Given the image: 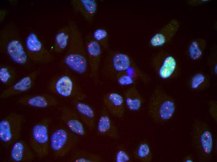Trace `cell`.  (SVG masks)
<instances>
[{"label":"cell","mask_w":217,"mask_h":162,"mask_svg":"<svg viewBox=\"0 0 217 162\" xmlns=\"http://www.w3.org/2000/svg\"><path fill=\"white\" fill-rule=\"evenodd\" d=\"M17 73L13 67L6 64L0 66V81L7 87L13 84L16 81Z\"/></svg>","instance_id":"29"},{"label":"cell","mask_w":217,"mask_h":162,"mask_svg":"<svg viewBox=\"0 0 217 162\" xmlns=\"http://www.w3.org/2000/svg\"><path fill=\"white\" fill-rule=\"evenodd\" d=\"M0 51L14 63L30 69L31 62L27 54L17 28L12 23L6 25L0 31Z\"/></svg>","instance_id":"2"},{"label":"cell","mask_w":217,"mask_h":162,"mask_svg":"<svg viewBox=\"0 0 217 162\" xmlns=\"http://www.w3.org/2000/svg\"><path fill=\"white\" fill-rule=\"evenodd\" d=\"M151 64L155 73L162 79H173L179 75L177 60L167 51L161 50L156 53L152 56Z\"/></svg>","instance_id":"6"},{"label":"cell","mask_w":217,"mask_h":162,"mask_svg":"<svg viewBox=\"0 0 217 162\" xmlns=\"http://www.w3.org/2000/svg\"><path fill=\"white\" fill-rule=\"evenodd\" d=\"M71 35L69 23L60 29L56 33L53 45L54 51L61 53L66 50L69 43Z\"/></svg>","instance_id":"25"},{"label":"cell","mask_w":217,"mask_h":162,"mask_svg":"<svg viewBox=\"0 0 217 162\" xmlns=\"http://www.w3.org/2000/svg\"><path fill=\"white\" fill-rule=\"evenodd\" d=\"M210 83L209 75L203 72H198L189 77L186 82V85L190 90L200 92L208 88Z\"/></svg>","instance_id":"24"},{"label":"cell","mask_w":217,"mask_h":162,"mask_svg":"<svg viewBox=\"0 0 217 162\" xmlns=\"http://www.w3.org/2000/svg\"><path fill=\"white\" fill-rule=\"evenodd\" d=\"M28 56L31 62L40 64H47L55 59L53 55L44 45L37 35L31 32L27 36L25 44Z\"/></svg>","instance_id":"11"},{"label":"cell","mask_w":217,"mask_h":162,"mask_svg":"<svg viewBox=\"0 0 217 162\" xmlns=\"http://www.w3.org/2000/svg\"><path fill=\"white\" fill-rule=\"evenodd\" d=\"M7 11L5 9H0V22H2L5 18L6 14Z\"/></svg>","instance_id":"36"},{"label":"cell","mask_w":217,"mask_h":162,"mask_svg":"<svg viewBox=\"0 0 217 162\" xmlns=\"http://www.w3.org/2000/svg\"><path fill=\"white\" fill-rule=\"evenodd\" d=\"M206 46V41L204 39L200 38L193 40L187 48L188 57L193 61L199 60L203 56Z\"/></svg>","instance_id":"27"},{"label":"cell","mask_w":217,"mask_h":162,"mask_svg":"<svg viewBox=\"0 0 217 162\" xmlns=\"http://www.w3.org/2000/svg\"><path fill=\"white\" fill-rule=\"evenodd\" d=\"M40 72V69L35 70L16 81L1 92L0 98H7L29 90L33 86Z\"/></svg>","instance_id":"13"},{"label":"cell","mask_w":217,"mask_h":162,"mask_svg":"<svg viewBox=\"0 0 217 162\" xmlns=\"http://www.w3.org/2000/svg\"><path fill=\"white\" fill-rule=\"evenodd\" d=\"M134 64L131 58L127 54L109 50L103 61L102 74L107 79H114L117 74L127 70Z\"/></svg>","instance_id":"7"},{"label":"cell","mask_w":217,"mask_h":162,"mask_svg":"<svg viewBox=\"0 0 217 162\" xmlns=\"http://www.w3.org/2000/svg\"><path fill=\"white\" fill-rule=\"evenodd\" d=\"M191 144L200 162H210L214 151V140L210 127L198 118L193 121L190 131Z\"/></svg>","instance_id":"3"},{"label":"cell","mask_w":217,"mask_h":162,"mask_svg":"<svg viewBox=\"0 0 217 162\" xmlns=\"http://www.w3.org/2000/svg\"><path fill=\"white\" fill-rule=\"evenodd\" d=\"M60 119L67 128L75 134L84 136L86 131L83 122L74 108L64 107L61 108Z\"/></svg>","instance_id":"14"},{"label":"cell","mask_w":217,"mask_h":162,"mask_svg":"<svg viewBox=\"0 0 217 162\" xmlns=\"http://www.w3.org/2000/svg\"><path fill=\"white\" fill-rule=\"evenodd\" d=\"M115 162H131V156L122 145H119L117 149L114 158Z\"/></svg>","instance_id":"31"},{"label":"cell","mask_w":217,"mask_h":162,"mask_svg":"<svg viewBox=\"0 0 217 162\" xmlns=\"http://www.w3.org/2000/svg\"><path fill=\"white\" fill-rule=\"evenodd\" d=\"M79 140V136L68 128L60 127L52 133L50 138V146L56 157H62L74 147Z\"/></svg>","instance_id":"9"},{"label":"cell","mask_w":217,"mask_h":162,"mask_svg":"<svg viewBox=\"0 0 217 162\" xmlns=\"http://www.w3.org/2000/svg\"><path fill=\"white\" fill-rule=\"evenodd\" d=\"M208 112L210 116L215 122L217 123V101L215 100H210L207 102Z\"/></svg>","instance_id":"33"},{"label":"cell","mask_w":217,"mask_h":162,"mask_svg":"<svg viewBox=\"0 0 217 162\" xmlns=\"http://www.w3.org/2000/svg\"><path fill=\"white\" fill-rule=\"evenodd\" d=\"M104 107L114 117L121 118L123 116L125 103L123 97L115 92H110L105 94L103 97Z\"/></svg>","instance_id":"18"},{"label":"cell","mask_w":217,"mask_h":162,"mask_svg":"<svg viewBox=\"0 0 217 162\" xmlns=\"http://www.w3.org/2000/svg\"><path fill=\"white\" fill-rule=\"evenodd\" d=\"M109 113L105 107L102 108L97 124V131L100 135L114 139H118L119 136L117 128Z\"/></svg>","instance_id":"20"},{"label":"cell","mask_w":217,"mask_h":162,"mask_svg":"<svg viewBox=\"0 0 217 162\" xmlns=\"http://www.w3.org/2000/svg\"><path fill=\"white\" fill-rule=\"evenodd\" d=\"M216 48L213 49L207 59V63L212 74L215 77L217 75V54Z\"/></svg>","instance_id":"32"},{"label":"cell","mask_w":217,"mask_h":162,"mask_svg":"<svg viewBox=\"0 0 217 162\" xmlns=\"http://www.w3.org/2000/svg\"><path fill=\"white\" fill-rule=\"evenodd\" d=\"M176 105L174 99L159 85L153 89L147 106L148 114L152 121L163 124L171 120L174 115Z\"/></svg>","instance_id":"4"},{"label":"cell","mask_w":217,"mask_h":162,"mask_svg":"<svg viewBox=\"0 0 217 162\" xmlns=\"http://www.w3.org/2000/svg\"><path fill=\"white\" fill-rule=\"evenodd\" d=\"M71 30L68 46L61 63L65 69L83 77L89 75L86 50L81 33L75 22L69 21Z\"/></svg>","instance_id":"1"},{"label":"cell","mask_w":217,"mask_h":162,"mask_svg":"<svg viewBox=\"0 0 217 162\" xmlns=\"http://www.w3.org/2000/svg\"><path fill=\"white\" fill-rule=\"evenodd\" d=\"M209 0H189L187 2V3L189 5L192 6H196L203 4H205L208 2Z\"/></svg>","instance_id":"34"},{"label":"cell","mask_w":217,"mask_h":162,"mask_svg":"<svg viewBox=\"0 0 217 162\" xmlns=\"http://www.w3.org/2000/svg\"><path fill=\"white\" fill-rule=\"evenodd\" d=\"M123 95L125 105L129 110L135 112L141 109L144 100L135 86L128 88L124 91Z\"/></svg>","instance_id":"23"},{"label":"cell","mask_w":217,"mask_h":162,"mask_svg":"<svg viewBox=\"0 0 217 162\" xmlns=\"http://www.w3.org/2000/svg\"><path fill=\"white\" fill-rule=\"evenodd\" d=\"M180 26V23L177 20H171L151 37L149 42L150 45L157 48L167 43L175 36Z\"/></svg>","instance_id":"15"},{"label":"cell","mask_w":217,"mask_h":162,"mask_svg":"<svg viewBox=\"0 0 217 162\" xmlns=\"http://www.w3.org/2000/svg\"><path fill=\"white\" fill-rule=\"evenodd\" d=\"M93 39L97 42L102 49L108 50L109 47V35L104 29L98 28L90 33Z\"/></svg>","instance_id":"30"},{"label":"cell","mask_w":217,"mask_h":162,"mask_svg":"<svg viewBox=\"0 0 217 162\" xmlns=\"http://www.w3.org/2000/svg\"><path fill=\"white\" fill-rule=\"evenodd\" d=\"M84 40L88 60L89 76L96 84L99 82V72L102 48L93 39L90 33L87 35Z\"/></svg>","instance_id":"12"},{"label":"cell","mask_w":217,"mask_h":162,"mask_svg":"<svg viewBox=\"0 0 217 162\" xmlns=\"http://www.w3.org/2000/svg\"><path fill=\"white\" fill-rule=\"evenodd\" d=\"M50 119L45 117L32 127L30 134L29 144L34 153L39 158L48 154L50 139L48 128Z\"/></svg>","instance_id":"8"},{"label":"cell","mask_w":217,"mask_h":162,"mask_svg":"<svg viewBox=\"0 0 217 162\" xmlns=\"http://www.w3.org/2000/svg\"><path fill=\"white\" fill-rule=\"evenodd\" d=\"M18 104L38 108H45L57 105L59 102L49 94H31L21 97L17 100Z\"/></svg>","instance_id":"17"},{"label":"cell","mask_w":217,"mask_h":162,"mask_svg":"<svg viewBox=\"0 0 217 162\" xmlns=\"http://www.w3.org/2000/svg\"><path fill=\"white\" fill-rule=\"evenodd\" d=\"M194 159L191 155H188L185 156L182 160V162H194Z\"/></svg>","instance_id":"35"},{"label":"cell","mask_w":217,"mask_h":162,"mask_svg":"<svg viewBox=\"0 0 217 162\" xmlns=\"http://www.w3.org/2000/svg\"><path fill=\"white\" fill-rule=\"evenodd\" d=\"M134 158L141 162H151L152 155L148 143L146 141H141L133 151Z\"/></svg>","instance_id":"28"},{"label":"cell","mask_w":217,"mask_h":162,"mask_svg":"<svg viewBox=\"0 0 217 162\" xmlns=\"http://www.w3.org/2000/svg\"><path fill=\"white\" fill-rule=\"evenodd\" d=\"M104 160L98 155L92 153L82 149H76L72 152L70 159V162H102Z\"/></svg>","instance_id":"26"},{"label":"cell","mask_w":217,"mask_h":162,"mask_svg":"<svg viewBox=\"0 0 217 162\" xmlns=\"http://www.w3.org/2000/svg\"><path fill=\"white\" fill-rule=\"evenodd\" d=\"M24 118L15 112H11L0 121V140L6 147L12 145L18 140Z\"/></svg>","instance_id":"10"},{"label":"cell","mask_w":217,"mask_h":162,"mask_svg":"<svg viewBox=\"0 0 217 162\" xmlns=\"http://www.w3.org/2000/svg\"><path fill=\"white\" fill-rule=\"evenodd\" d=\"M72 104L82 122L91 131L94 128L95 113L93 108L89 104L80 101L72 99Z\"/></svg>","instance_id":"22"},{"label":"cell","mask_w":217,"mask_h":162,"mask_svg":"<svg viewBox=\"0 0 217 162\" xmlns=\"http://www.w3.org/2000/svg\"><path fill=\"white\" fill-rule=\"evenodd\" d=\"M114 79L122 86L131 85L138 81H141L145 84H148L151 81L150 76L140 70L135 64L127 70L117 74Z\"/></svg>","instance_id":"16"},{"label":"cell","mask_w":217,"mask_h":162,"mask_svg":"<svg viewBox=\"0 0 217 162\" xmlns=\"http://www.w3.org/2000/svg\"><path fill=\"white\" fill-rule=\"evenodd\" d=\"M70 4L74 12L79 14L89 24L93 21L98 9L95 0H72Z\"/></svg>","instance_id":"19"},{"label":"cell","mask_w":217,"mask_h":162,"mask_svg":"<svg viewBox=\"0 0 217 162\" xmlns=\"http://www.w3.org/2000/svg\"><path fill=\"white\" fill-rule=\"evenodd\" d=\"M72 73L65 69L55 75L49 81L48 88L51 93L61 97L82 101L86 95Z\"/></svg>","instance_id":"5"},{"label":"cell","mask_w":217,"mask_h":162,"mask_svg":"<svg viewBox=\"0 0 217 162\" xmlns=\"http://www.w3.org/2000/svg\"><path fill=\"white\" fill-rule=\"evenodd\" d=\"M9 160L12 162H29L33 161L35 155L26 142L18 140L12 145Z\"/></svg>","instance_id":"21"}]
</instances>
